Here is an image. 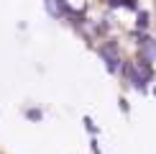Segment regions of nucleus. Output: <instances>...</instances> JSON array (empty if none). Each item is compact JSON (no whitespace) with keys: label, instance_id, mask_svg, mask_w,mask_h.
<instances>
[]
</instances>
